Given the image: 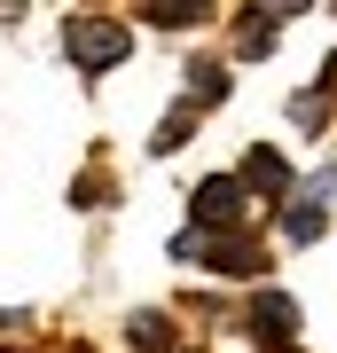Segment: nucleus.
Returning <instances> with one entry per match:
<instances>
[{
	"label": "nucleus",
	"instance_id": "1",
	"mask_svg": "<svg viewBox=\"0 0 337 353\" xmlns=\"http://www.w3.org/2000/svg\"><path fill=\"white\" fill-rule=\"evenodd\" d=\"M63 48H71L79 71H118L125 48H134V32H125L118 16H71V24H63Z\"/></svg>",
	"mask_w": 337,
	"mask_h": 353
},
{
	"label": "nucleus",
	"instance_id": "2",
	"mask_svg": "<svg viewBox=\"0 0 337 353\" xmlns=\"http://www.w3.org/2000/svg\"><path fill=\"white\" fill-rule=\"evenodd\" d=\"M188 204H196V228H204V236H227V228L243 220L251 189H243L236 173H212V181H196V196H188Z\"/></svg>",
	"mask_w": 337,
	"mask_h": 353
},
{
	"label": "nucleus",
	"instance_id": "3",
	"mask_svg": "<svg viewBox=\"0 0 337 353\" xmlns=\"http://www.w3.org/2000/svg\"><path fill=\"white\" fill-rule=\"evenodd\" d=\"M173 259H212L220 275H251V267H259V243H251V236H204V228H188V236L173 243Z\"/></svg>",
	"mask_w": 337,
	"mask_h": 353
},
{
	"label": "nucleus",
	"instance_id": "4",
	"mask_svg": "<svg viewBox=\"0 0 337 353\" xmlns=\"http://www.w3.org/2000/svg\"><path fill=\"white\" fill-rule=\"evenodd\" d=\"M251 330H259L267 345H290L298 338V306H290L283 290H259V299H251Z\"/></svg>",
	"mask_w": 337,
	"mask_h": 353
},
{
	"label": "nucleus",
	"instance_id": "5",
	"mask_svg": "<svg viewBox=\"0 0 337 353\" xmlns=\"http://www.w3.org/2000/svg\"><path fill=\"white\" fill-rule=\"evenodd\" d=\"M283 16H298V8H243L236 48H243V55H267V48H275V32H283Z\"/></svg>",
	"mask_w": 337,
	"mask_h": 353
},
{
	"label": "nucleus",
	"instance_id": "6",
	"mask_svg": "<svg viewBox=\"0 0 337 353\" xmlns=\"http://www.w3.org/2000/svg\"><path fill=\"white\" fill-rule=\"evenodd\" d=\"M243 189H259V196H283V189H290V165H283L275 150H251V165H243Z\"/></svg>",
	"mask_w": 337,
	"mask_h": 353
},
{
	"label": "nucleus",
	"instance_id": "7",
	"mask_svg": "<svg viewBox=\"0 0 337 353\" xmlns=\"http://www.w3.org/2000/svg\"><path fill=\"white\" fill-rule=\"evenodd\" d=\"M141 16H150V24H165V32H188L196 16H212V8H204V0H150Z\"/></svg>",
	"mask_w": 337,
	"mask_h": 353
},
{
	"label": "nucleus",
	"instance_id": "8",
	"mask_svg": "<svg viewBox=\"0 0 337 353\" xmlns=\"http://www.w3.org/2000/svg\"><path fill=\"white\" fill-rule=\"evenodd\" d=\"M220 94H227V71H220V63H196V71H188V102H196V110L220 102Z\"/></svg>",
	"mask_w": 337,
	"mask_h": 353
},
{
	"label": "nucleus",
	"instance_id": "9",
	"mask_svg": "<svg viewBox=\"0 0 337 353\" xmlns=\"http://www.w3.org/2000/svg\"><path fill=\"white\" fill-rule=\"evenodd\" d=\"M283 236L290 243H314V236H322V204H290V212H283Z\"/></svg>",
	"mask_w": 337,
	"mask_h": 353
},
{
	"label": "nucleus",
	"instance_id": "10",
	"mask_svg": "<svg viewBox=\"0 0 337 353\" xmlns=\"http://www.w3.org/2000/svg\"><path fill=\"white\" fill-rule=\"evenodd\" d=\"M134 345H173V322L165 314H134Z\"/></svg>",
	"mask_w": 337,
	"mask_h": 353
},
{
	"label": "nucleus",
	"instance_id": "11",
	"mask_svg": "<svg viewBox=\"0 0 337 353\" xmlns=\"http://www.w3.org/2000/svg\"><path fill=\"white\" fill-rule=\"evenodd\" d=\"M16 330H24V314H0V338H16Z\"/></svg>",
	"mask_w": 337,
	"mask_h": 353
},
{
	"label": "nucleus",
	"instance_id": "12",
	"mask_svg": "<svg viewBox=\"0 0 337 353\" xmlns=\"http://www.w3.org/2000/svg\"><path fill=\"white\" fill-rule=\"evenodd\" d=\"M322 87H329V94H337V55H329V63H322Z\"/></svg>",
	"mask_w": 337,
	"mask_h": 353
}]
</instances>
